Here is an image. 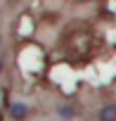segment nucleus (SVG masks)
<instances>
[{
    "mask_svg": "<svg viewBox=\"0 0 116 121\" xmlns=\"http://www.w3.org/2000/svg\"><path fill=\"white\" fill-rule=\"evenodd\" d=\"M62 116H74V109H69V107H64V109H62Z\"/></svg>",
    "mask_w": 116,
    "mask_h": 121,
    "instance_id": "3",
    "label": "nucleus"
},
{
    "mask_svg": "<svg viewBox=\"0 0 116 121\" xmlns=\"http://www.w3.org/2000/svg\"><path fill=\"white\" fill-rule=\"evenodd\" d=\"M0 71H3V62H0Z\"/></svg>",
    "mask_w": 116,
    "mask_h": 121,
    "instance_id": "4",
    "label": "nucleus"
},
{
    "mask_svg": "<svg viewBox=\"0 0 116 121\" xmlns=\"http://www.w3.org/2000/svg\"><path fill=\"white\" fill-rule=\"evenodd\" d=\"M99 121H116V104H104L99 109Z\"/></svg>",
    "mask_w": 116,
    "mask_h": 121,
    "instance_id": "1",
    "label": "nucleus"
},
{
    "mask_svg": "<svg viewBox=\"0 0 116 121\" xmlns=\"http://www.w3.org/2000/svg\"><path fill=\"white\" fill-rule=\"evenodd\" d=\"M10 114H12V119H14V121H24V119H26V114H29V109H26L21 102H17V104H12Z\"/></svg>",
    "mask_w": 116,
    "mask_h": 121,
    "instance_id": "2",
    "label": "nucleus"
}]
</instances>
